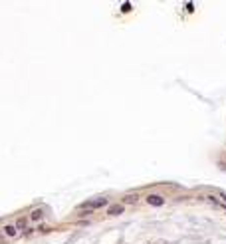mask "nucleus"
Masks as SVG:
<instances>
[{
  "mask_svg": "<svg viewBox=\"0 0 226 244\" xmlns=\"http://www.w3.org/2000/svg\"><path fill=\"white\" fill-rule=\"evenodd\" d=\"M107 205V198L105 197H97L93 200H87L83 205H80V208H85V211H91V208H99V206H105Z\"/></svg>",
  "mask_w": 226,
  "mask_h": 244,
  "instance_id": "obj_1",
  "label": "nucleus"
},
{
  "mask_svg": "<svg viewBox=\"0 0 226 244\" xmlns=\"http://www.w3.org/2000/svg\"><path fill=\"white\" fill-rule=\"evenodd\" d=\"M147 203H149L151 206H161L163 203H165V198L159 197V195H149V197H147Z\"/></svg>",
  "mask_w": 226,
  "mask_h": 244,
  "instance_id": "obj_2",
  "label": "nucleus"
},
{
  "mask_svg": "<svg viewBox=\"0 0 226 244\" xmlns=\"http://www.w3.org/2000/svg\"><path fill=\"white\" fill-rule=\"evenodd\" d=\"M121 212H123V205H111L109 206V214L111 216H119Z\"/></svg>",
  "mask_w": 226,
  "mask_h": 244,
  "instance_id": "obj_3",
  "label": "nucleus"
},
{
  "mask_svg": "<svg viewBox=\"0 0 226 244\" xmlns=\"http://www.w3.org/2000/svg\"><path fill=\"white\" fill-rule=\"evenodd\" d=\"M4 232H6L8 236H16V226H12V224H6V226H4Z\"/></svg>",
  "mask_w": 226,
  "mask_h": 244,
  "instance_id": "obj_4",
  "label": "nucleus"
},
{
  "mask_svg": "<svg viewBox=\"0 0 226 244\" xmlns=\"http://www.w3.org/2000/svg\"><path fill=\"white\" fill-rule=\"evenodd\" d=\"M42 216H44V214H42V211H34V212H32V220H40Z\"/></svg>",
  "mask_w": 226,
  "mask_h": 244,
  "instance_id": "obj_5",
  "label": "nucleus"
},
{
  "mask_svg": "<svg viewBox=\"0 0 226 244\" xmlns=\"http://www.w3.org/2000/svg\"><path fill=\"white\" fill-rule=\"evenodd\" d=\"M137 200V197L135 195H129V197H125V203H135Z\"/></svg>",
  "mask_w": 226,
  "mask_h": 244,
  "instance_id": "obj_6",
  "label": "nucleus"
},
{
  "mask_svg": "<svg viewBox=\"0 0 226 244\" xmlns=\"http://www.w3.org/2000/svg\"><path fill=\"white\" fill-rule=\"evenodd\" d=\"M24 226H26L24 220H18V222H16V228H24Z\"/></svg>",
  "mask_w": 226,
  "mask_h": 244,
  "instance_id": "obj_7",
  "label": "nucleus"
},
{
  "mask_svg": "<svg viewBox=\"0 0 226 244\" xmlns=\"http://www.w3.org/2000/svg\"><path fill=\"white\" fill-rule=\"evenodd\" d=\"M127 10H131V4H129V2H125V4H123V12H127Z\"/></svg>",
  "mask_w": 226,
  "mask_h": 244,
  "instance_id": "obj_8",
  "label": "nucleus"
},
{
  "mask_svg": "<svg viewBox=\"0 0 226 244\" xmlns=\"http://www.w3.org/2000/svg\"><path fill=\"white\" fill-rule=\"evenodd\" d=\"M0 242H2V236H0Z\"/></svg>",
  "mask_w": 226,
  "mask_h": 244,
  "instance_id": "obj_9",
  "label": "nucleus"
},
{
  "mask_svg": "<svg viewBox=\"0 0 226 244\" xmlns=\"http://www.w3.org/2000/svg\"><path fill=\"white\" fill-rule=\"evenodd\" d=\"M224 208H226V205H224Z\"/></svg>",
  "mask_w": 226,
  "mask_h": 244,
  "instance_id": "obj_10",
  "label": "nucleus"
}]
</instances>
